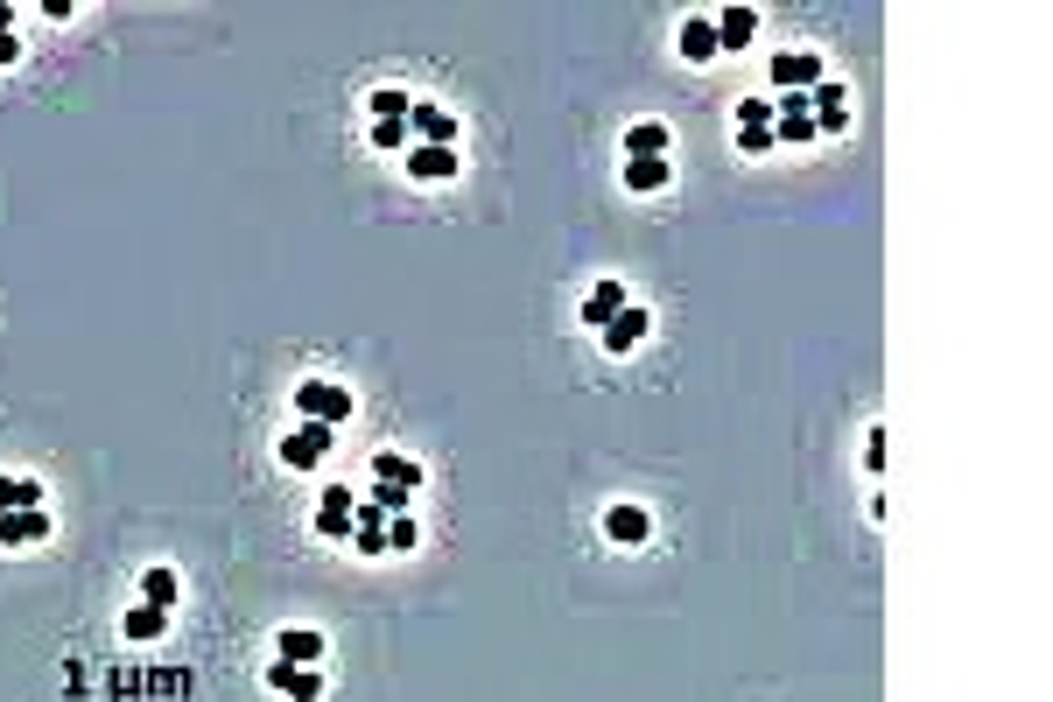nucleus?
Masks as SVG:
<instances>
[{
	"instance_id": "27",
	"label": "nucleus",
	"mask_w": 1053,
	"mask_h": 702,
	"mask_svg": "<svg viewBox=\"0 0 1053 702\" xmlns=\"http://www.w3.org/2000/svg\"><path fill=\"white\" fill-rule=\"evenodd\" d=\"M738 127H773V99H738Z\"/></svg>"
},
{
	"instance_id": "22",
	"label": "nucleus",
	"mask_w": 1053,
	"mask_h": 702,
	"mask_svg": "<svg viewBox=\"0 0 1053 702\" xmlns=\"http://www.w3.org/2000/svg\"><path fill=\"white\" fill-rule=\"evenodd\" d=\"M717 56V29L710 22H681V64H710Z\"/></svg>"
},
{
	"instance_id": "10",
	"label": "nucleus",
	"mask_w": 1053,
	"mask_h": 702,
	"mask_svg": "<svg viewBox=\"0 0 1053 702\" xmlns=\"http://www.w3.org/2000/svg\"><path fill=\"white\" fill-rule=\"evenodd\" d=\"M646 534H654V514H646V506H611V514H604V541L640 548Z\"/></svg>"
},
{
	"instance_id": "11",
	"label": "nucleus",
	"mask_w": 1053,
	"mask_h": 702,
	"mask_svg": "<svg viewBox=\"0 0 1053 702\" xmlns=\"http://www.w3.org/2000/svg\"><path fill=\"white\" fill-rule=\"evenodd\" d=\"M808 112H815V134H842V127H850V99H842V85H815L808 91Z\"/></svg>"
},
{
	"instance_id": "29",
	"label": "nucleus",
	"mask_w": 1053,
	"mask_h": 702,
	"mask_svg": "<svg viewBox=\"0 0 1053 702\" xmlns=\"http://www.w3.org/2000/svg\"><path fill=\"white\" fill-rule=\"evenodd\" d=\"M864 464H871V471H885V429H871V443H864Z\"/></svg>"
},
{
	"instance_id": "25",
	"label": "nucleus",
	"mask_w": 1053,
	"mask_h": 702,
	"mask_svg": "<svg viewBox=\"0 0 1053 702\" xmlns=\"http://www.w3.org/2000/svg\"><path fill=\"white\" fill-rule=\"evenodd\" d=\"M366 141H373V148H387V155H394V148H415L408 120H373V134H366Z\"/></svg>"
},
{
	"instance_id": "14",
	"label": "nucleus",
	"mask_w": 1053,
	"mask_h": 702,
	"mask_svg": "<svg viewBox=\"0 0 1053 702\" xmlns=\"http://www.w3.org/2000/svg\"><path fill=\"white\" fill-rule=\"evenodd\" d=\"M275 647H281L275 660H289V668H323V633H310V625H289Z\"/></svg>"
},
{
	"instance_id": "6",
	"label": "nucleus",
	"mask_w": 1053,
	"mask_h": 702,
	"mask_svg": "<svg viewBox=\"0 0 1053 702\" xmlns=\"http://www.w3.org/2000/svg\"><path fill=\"white\" fill-rule=\"evenodd\" d=\"M773 85L780 91H815L821 85V56L815 50H780L773 56Z\"/></svg>"
},
{
	"instance_id": "2",
	"label": "nucleus",
	"mask_w": 1053,
	"mask_h": 702,
	"mask_svg": "<svg viewBox=\"0 0 1053 702\" xmlns=\"http://www.w3.org/2000/svg\"><path fill=\"white\" fill-rule=\"evenodd\" d=\"M415 485H421V464L415 457H379L373 464V506H379V514H400Z\"/></svg>"
},
{
	"instance_id": "21",
	"label": "nucleus",
	"mask_w": 1053,
	"mask_h": 702,
	"mask_svg": "<svg viewBox=\"0 0 1053 702\" xmlns=\"http://www.w3.org/2000/svg\"><path fill=\"white\" fill-rule=\"evenodd\" d=\"M43 506V478H0V514H29Z\"/></svg>"
},
{
	"instance_id": "3",
	"label": "nucleus",
	"mask_w": 1053,
	"mask_h": 702,
	"mask_svg": "<svg viewBox=\"0 0 1053 702\" xmlns=\"http://www.w3.org/2000/svg\"><path fill=\"white\" fill-rule=\"evenodd\" d=\"M331 443H337V429H323V422H302V429H289V435H281V464H289V471H316L323 457H331Z\"/></svg>"
},
{
	"instance_id": "16",
	"label": "nucleus",
	"mask_w": 1053,
	"mask_h": 702,
	"mask_svg": "<svg viewBox=\"0 0 1053 702\" xmlns=\"http://www.w3.org/2000/svg\"><path fill=\"white\" fill-rule=\"evenodd\" d=\"M710 29H717V50H744L759 35V8H723Z\"/></svg>"
},
{
	"instance_id": "23",
	"label": "nucleus",
	"mask_w": 1053,
	"mask_h": 702,
	"mask_svg": "<svg viewBox=\"0 0 1053 702\" xmlns=\"http://www.w3.org/2000/svg\"><path fill=\"white\" fill-rule=\"evenodd\" d=\"M176 591H183L176 569H148V576H141V604H155V612H169V604H176Z\"/></svg>"
},
{
	"instance_id": "4",
	"label": "nucleus",
	"mask_w": 1053,
	"mask_h": 702,
	"mask_svg": "<svg viewBox=\"0 0 1053 702\" xmlns=\"http://www.w3.org/2000/svg\"><path fill=\"white\" fill-rule=\"evenodd\" d=\"M773 141H815L808 91H780V99H773Z\"/></svg>"
},
{
	"instance_id": "1",
	"label": "nucleus",
	"mask_w": 1053,
	"mask_h": 702,
	"mask_svg": "<svg viewBox=\"0 0 1053 702\" xmlns=\"http://www.w3.org/2000/svg\"><path fill=\"white\" fill-rule=\"evenodd\" d=\"M296 414H302V422H323V429H344V422H352V393H344L337 379H302V387H296Z\"/></svg>"
},
{
	"instance_id": "24",
	"label": "nucleus",
	"mask_w": 1053,
	"mask_h": 702,
	"mask_svg": "<svg viewBox=\"0 0 1053 702\" xmlns=\"http://www.w3.org/2000/svg\"><path fill=\"white\" fill-rule=\"evenodd\" d=\"M366 106H373V120H408V106H415V99H408L400 85H379Z\"/></svg>"
},
{
	"instance_id": "26",
	"label": "nucleus",
	"mask_w": 1053,
	"mask_h": 702,
	"mask_svg": "<svg viewBox=\"0 0 1053 702\" xmlns=\"http://www.w3.org/2000/svg\"><path fill=\"white\" fill-rule=\"evenodd\" d=\"M773 127H738V155H773Z\"/></svg>"
},
{
	"instance_id": "7",
	"label": "nucleus",
	"mask_w": 1053,
	"mask_h": 702,
	"mask_svg": "<svg viewBox=\"0 0 1053 702\" xmlns=\"http://www.w3.org/2000/svg\"><path fill=\"white\" fill-rule=\"evenodd\" d=\"M408 134L429 141V148H456V120H450L436 99H415V106H408Z\"/></svg>"
},
{
	"instance_id": "30",
	"label": "nucleus",
	"mask_w": 1053,
	"mask_h": 702,
	"mask_svg": "<svg viewBox=\"0 0 1053 702\" xmlns=\"http://www.w3.org/2000/svg\"><path fill=\"white\" fill-rule=\"evenodd\" d=\"M14 56H22V35L8 29V35H0V64H14Z\"/></svg>"
},
{
	"instance_id": "8",
	"label": "nucleus",
	"mask_w": 1053,
	"mask_h": 702,
	"mask_svg": "<svg viewBox=\"0 0 1053 702\" xmlns=\"http://www.w3.org/2000/svg\"><path fill=\"white\" fill-rule=\"evenodd\" d=\"M352 514H358V499L344 485H323V499H316V534H331V541H352Z\"/></svg>"
},
{
	"instance_id": "9",
	"label": "nucleus",
	"mask_w": 1053,
	"mask_h": 702,
	"mask_svg": "<svg viewBox=\"0 0 1053 702\" xmlns=\"http://www.w3.org/2000/svg\"><path fill=\"white\" fill-rule=\"evenodd\" d=\"M267 689L289 695V702H316L323 695V668H289V660H275V668H267Z\"/></svg>"
},
{
	"instance_id": "13",
	"label": "nucleus",
	"mask_w": 1053,
	"mask_h": 702,
	"mask_svg": "<svg viewBox=\"0 0 1053 702\" xmlns=\"http://www.w3.org/2000/svg\"><path fill=\"white\" fill-rule=\"evenodd\" d=\"M625 162H654V155H667V148H675V134H667L660 120H640V127H625Z\"/></svg>"
},
{
	"instance_id": "28",
	"label": "nucleus",
	"mask_w": 1053,
	"mask_h": 702,
	"mask_svg": "<svg viewBox=\"0 0 1053 702\" xmlns=\"http://www.w3.org/2000/svg\"><path fill=\"white\" fill-rule=\"evenodd\" d=\"M415 541H421V527L408 514H387V548H415Z\"/></svg>"
},
{
	"instance_id": "19",
	"label": "nucleus",
	"mask_w": 1053,
	"mask_h": 702,
	"mask_svg": "<svg viewBox=\"0 0 1053 702\" xmlns=\"http://www.w3.org/2000/svg\"><path fill=\"white\" fill-rule=\"evenodd\" d=\"M675 183V162L654 155V162H625V190H640V197H654V190Z\"/></svg>"
},
{
	"instance_id": "31",
	"label": "nucleus",
	"mask_w": 1053,
	"mask_h": 702,
	"mask_svg": "<svg viewBox=\"0 0 1053 702\" xmlns=\"http://www.w3.org/2000/svg\"><path fill=\"white\" fill-rule=\"evenodd\" d=\"M8 29H14V8H8V0H0V35H8Z\"/></svg>"
},
{
	"instance_id": "5",
	"label": "nucleus",
	"mask_w": 1053,
	"mask_h": 702,
	"mask_svg": "<svg viewBox=\"0 0 1053 702\" xmlns=\"http://www.w3.org/2000/svg\"><path fill=\"white\" fill-rule=\"evenodd\" d=\"M646 331H654V310H640V302H625V310L611 316V324H604L598 337H604V352L619 358V352H632V345H646Z\"/></svg>"
},
{
	"instance_id": "17",
	"label": "nucleus",
	"mask_w": 1053,
	"mask_h": 702,
	"mask_svg": "<svg viewBox=\"0 0 1053 702\" xmlns=\"http://www.w3.org/2000/svg\"><path fill=\"white\" fill-rule=\"evenodd\" d=\"M50 534V514L43 506H29V514H0V541L8 548H29V541H43Z\"/></svg>"
},
{
	"instance_id": "20",
	"label": "nucleus",
	"mask_w": 1053,
	"mask_h": 702,
	"mask_svg": "<svg viewBox=\"0 0 1053 702\" xmlns=\"http://www.w3.org/2000/svg\"><path fill=\"white\" fill-rule=\"evenodd\" d=\"M120 633H127V639H141V647H148V639H162V633H169V612H155V604H133V612L120 618Z\"/></svg>"
},
{
	"instance_id": "18",
	"label": "nucleus",
	"mask_w": 1053,
	"mask_h": 702,
	"mask_svg": "<svg viewBox=\"0 0 1053 702\" xmlns=\"http://www.w3.org/2000/svg\"><path fill=\"white\" fill-rule=\"evenodd\" d=\"M619 310H625V289H619V281H598V289L583 295V324H590V331H604Z\"/></svg>"
},
{
	"instance_id": "15",
	"label": "nucleus",
	"mask_w": 1053,
	"mask_h": 702,
	"mask_svg": "<svg viewBox=\"0 0 1053 702\" xmlns=\"http://www.w3.org/2000/svg\"><path fill=\"white\" fill-rule=\"evenodd\" d=\"M352 548H358V555H387V514H379L373 499L352 514Z\"/></svg>"
},
{
	"instance_id": "12",
	"label": "nucleus",
	"mask_w": 1053,
	"mask_h": 702,
	"mask_svg": "<svg viewBox=\"0 0 1053 702\" xmlns=\"http://www.w3.org/2000/svg\"><path fill=\"white\" fill-rule=\"evenodd\" d=\"M408 176H415V183H450V176H456V148L415 141V148H408Z\"/></svg>"
}]
</instances>
